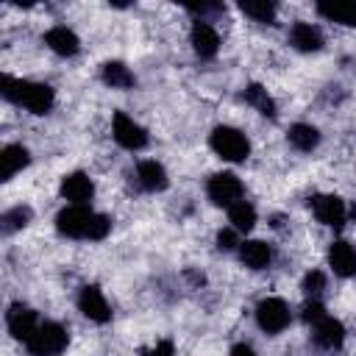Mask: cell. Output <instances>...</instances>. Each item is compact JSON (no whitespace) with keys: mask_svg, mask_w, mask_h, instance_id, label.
<instances>
[{"mask_svg":"<svg viewBox=\"0 0 356 356\" xmlns=\"http://www.w3.org/2000/svg\"><path fill=\"white\" fill-rule=\"evenodd\" d=\"M56 231L70 239H92L100 242L111 231V220L86 206H67L56 214Z\"/></svg>","mask_w":356,"mask_h":356,"instance_id":"cell-1","label":"cell"},{"mask_svg":"<svg viewBox=\"0 0 356 356\" xmlns=\"http://www.w3.org/2000/svg\"><path fill=\"white\" fill-rule=\"evenodd\" d=\"M0 95L8 100V103H17V106H25L28 111L33 114H47L56 103V92L47 86V83H33V81H19V78H11V75H3L0 78Z\"/></svg>","mask_w":356,"mask_h":356,"instance_id":"cell-2","label":"cell"},{"mask_svg":"<svg viewBox=\"0 0 356 356\" xmlns=\"http://www.w3.org/2000/svg\"><path fill=\"white\" fill-rule=\"evenodd\" d=\"M303 320L312 325V334H314V342L325 350H339L342 342H345V325L339 320H334L325 306L320 300H312L303 306Z\"/></svg>","mask_w":356,"mask_h":356,"instance_id":"cell-3","label":"cell"},{"mask_svg":"<svg viewBox=\"0 0 356 356\" xmlns=\"http://www.w3.org/2000/svg\"><path fill=\"white\" fill-rule=\"evenodd\" d=\"M70 342V334L61 323H53V320H44L39 323V328L33 331V337L25 342L28 353L31 356H61L64 348Z\"/></svg>","mask_w":356,"mask_h":356,"instance_id":"cell-4","label":"cell"},{"mask_svg":"<svg viewBox=\"0 0 356 356\" xmlns=\"http://www.w3.org/2000/svg\"><path fill=\"white\" fill-rule=\"evenodd\" d=\"M209 145L211 150L225 159V161H245L250 156V142L242 131L231 128V125H217L211 134H209Z\"/></svg>","mask_w":356,"mask_h":356,"instance_id":"cell-5","label":"cell"},{"mask_svg":"<svg viewBox=\"0 0 356 356\" xmlns=\"http://www.w3.org/2000/svg\"><path fill=\"white\" fill-rule=\"evenodd\" d=\"M242 181L234 175V172H214L206 184V195L214 206H234L242 200Z\"/></svg>","mask_w":356,"mask_h":356,"instance_id":"cell-6","label":"cell"},{"mask_svg":"<svg viewBox=\"0 0 356 356\" xmlns=\"http://www.w3.org/2000/svg\"><path fill=\"white\" fill-rule=\"evenodd\" d=\"M292 314H289V306L281 300V298H264L259 306H256V323L261 331L267 334H281L286 325H289Z\"/></svg>","mask_w":356,"mask_h":356,"instance_id":"cell-7","label":"cell"},{"mask_svg":"<svg viewBox=\"0 0 356 356\" xmlns=\"http://www.w3.org/2000/svg\"><path fill=\"white\" fill-rule=\"evenodd\" d=\"M6 325H8V334L14 339L28 342L33 337V331L39 328V314L25 303H11L6 312Z\"/></svg>","mask_w":356,"mask_h":356,"instance_id":"cell-8","label":"cell"},{"mask_svg":"<svg viewBox=\"0 0 356 356\" xmlns=\"http://www.w3.org/2000/svg\"><path fill=\"white\" fill-rule=\"evenodd\" d=\"M111 128H114V139L117 145H122L125 150H142L147 145V131L134 122L125 111H117L114 120H111Z\"/></svg>","mask_w":356,"mask_h":356,"instance_id":"cell-9","label":"cell"},{"mask_svg":"<svg viewBox=\"0 0 356 356\" xmlns=\"http://www.w3.org/2000/svg\"><path fill=\"white\" fill-rule=\"evenodd\" d=\"M78 309H81V314L83 317H89L92 323H108L111 320V306H108V300L103 298V292L95 286V284H86V286H81V292H78Z\"/></svg>","mask_w":356,"mask_h":356,"instance_id":"cell-10","label":"cell"},{"mask_svg":"<svg viewBox=\"0 0 356 356\" xmlns=\"http://www.w3.org/2000/svg\"><path fill=\"white\" fill-rule=\"evenodd\" d=\"M312 211H314L317 222H323L328 228H342L345 225V217H348L345 200L337 197V195H317L312 200Z\"/></svg>","mask_w":356,"mask_h":356,"instance_id":"cell-11","label":"cell"},{"mask_svg":"<svg viewBox=\"0 0 356 356\" xmlns=\"http://www.w3.org/2000/svg\"><path fill=\"white\" fill-rule=\"evenodd\" d=\"M95 195V184L86 172H70L61 178V197L70 200L72 206H86Z\"/></svg>","mask_w":356,"mask_h":356,"instance_id":"cell-12","label":"cell"},{"mask_svg":"<svg viewBox=\"0 0 356 356\" xmlns=\"http://www.w3.org/2000/svg\"><path fill=\"white\" fill-rule=\"evenodd\" d=\"M189 42H192V50L200 58H214L217 50H220V36L206 19H195V25L189 31Z\"/></svg>","mask_w":356,"mask_h":356,"instance_id":"cell-13","label":"cell"},{"mask_svg":"<svg viewBox=\"0 0 356 356\" xmlns=\"http://www.w3.org/2000/svg\"><path fill=\"white\" fill-rule=\"evenodd\" d=\"M328 264L339 278H353L356 275V248L345 239L331 242L328 248Z\"/></svg>","mask_w":356,"mask_h":356,"instance_id":"cell-14","label":"cell"},{"mask_svg":"<svg viewBox=\"0 0 356 356\" xmlns=\"http://www.w3.org/2000/svg\"><path fill=\"white\" fill-rule=\"evenodd\" d=\"M44 44L56 53V56H75L81 50V39L67 28V25H53L47 33H44Z\"/></svg>","mask_w":356,"mask_h":356,"instance_id":"cell-15","label":"cell"},{"mask_svg":"<svg viewBox=\"0 0 356 356\" xmlns=\"http://www.w3.org/2000/svg\"><path fill=\"white\" fill-rule=\"evenodd\" d=\"M289 42L295 50L300 53H317L323 47V33L320 28H314L312 22H295L289 28Z\"/></svg>","mask_w":356,"mask_h":356,"instance_id":"cell-16","label":"cell"},{"mask_svg":"<svg viewBox=\"0 0 356 356\" xmlns=\"http://www.w3.org/2000/svg\"><path fill=\"white\" fill-rule=\"evenodd\" d=\"M136 181H139V186L147 189V192H161V189H167V184H170L167 170H164L159 161H153V159H145V161L136 164Z\"/></svg>","mask_w":356,"mask_h":356,"instance_id":"cell-17","label":"cell"},{"mask_svg":"<svg viewBox=\"0 0 356 356\" xmlns=\"http://www.w3.org/2000/svg\"><path fill=\"white\" fill-rule=\"evenodd\" d=\"M317 14L325 17L328 22H339V25L356 28V3H353V0H328V3H317Z\"/></svg>","mask_w":356,"mask_h":356,"instance_id":"cell-18","label":"cell"},{"mask_svg":"<svg viewBox=\"0 0 356 356\" xmlns=\"http://www.w3.org/2000/svg\"><path fill=\"white\" fill-rule=\"evenodd\" d=\"M28 164H31V153L22 145H6L3 153H0V178L3 181H11Z\"/></svg>","mask_w":356,"mask_h":356,"instance_id":"cell-19","label":"cell"},{"mask_svg":"<svg viewBox=\"0 0 356 356\" xmlns=\"http://www.w3.org/2000/svg\"><path fill=\"white\" fill-rule=\"evenodd\" d=\"M239 259H242V264L250 267V270H264V267L270 264V259H273V250H270V245L261 242V239H248V242L239 245Z\"/></svg>","mask_w":356,"mask_h":356,"instance_id":"cell-20","label":"cell"},{"mask_svg":"<svg viewBox=\"0 0 356 356\" xmlns=\"http://www.w3.org/2000/svg\"><path fill=\"white\" fill-rule=\"evenodd\" d=\"M286 139H289V145H292L295 150L312 153V150L320 145V131H317L314 125H309V122H295V125L286 131Z\"/></svg>","mask_w":356,"mask_h":356,"instance_id":"cell-21","label":"cell"},{"mask_svg":"<svg viewBox=\"0 0 356 356\" xmlns=\"http://www.w3.org/2000/svg\"><path fill=\"white\" fill-rule=\"evenodd\" d=\"M100 78H103V83L111 86V89H131V86L136 83L134 72H131L122 61H106V64L100 67Z\"/></svg>","mask_w":356,"mask_h":356,"instance_id":"cell-22","label":"cell"},{"mask_svg":"<svg viewBox=\"0 0 356 356\" xmlns=\"http://www.w3.org/2000/svg\"><path fill=\"white\" fill-rule=\"evenodd\" d=\"M242 97H245V103L253 106L261 117H275V100L267 95V89H264L261 83H250V86H245Z\"/></svg>","mask_w":356,"mask_h":356,"instance_id":"cell-23","label":"cell"},{"mask_svg":"<svg viewBox=\"0 0 356 356\" xmlns=\"http://www.w3.org/2000/svg\"><path fill=\"white\" fill-rule=\"evenodd\" d=\"M228 222H231V228H236V231H250V228L256 225V209H253L248 200H239V203H234V206L228 209Z\"/></svg>","mask_w":356,"mask_h":356,"instance_id":"cell-24","label":"cell"},{"mask_svg":"<svg viewBox=\"0 0 356 356\" xmlns=\"http://www.w3.org/2000/svg\"><path fill=\"white\" fill-rule=\"evenodd\" d=\"M31 217H33V211H31L28 206H14V209L3 211V217H0V222H3V234H14V231L25 228V225L31 222Z\"/></svg>","mask_w":356,"mask_h":356,"instance_id":"cell-25","label":"cell"},{"mask_svg":"<svg viewBox=\"0 0 356 356\" xmlns=\"http://www.w3.org/2000/svg\"><path fill=\"white\" fill-rule=\"evenodd\" d=\"M239 11L256 22H273L275 19V6L267 3V0H248V3H239Z\"/></svg>","mask_w":356,"mask_h":356,"instance_id":"cell-26","label":"cell"},{"mask_svg":"<svg viewBox=\"0 0 356 356\" xmlns=\"http://www.w3.org/2000/svg\"><path fill=\"white\" fill-rule=\"evenodd\" d=\"M323 289H325V275H323L320 270L306 273V278H303V292H306V298L317 300V295H323Z\"/></svg>","mask_w":356,"mask_h":356,"instance_id":"cell-27","label":"cell"},{"mask_svg":"<svg viewBox=\"0 0 356 356\" xmlns=\"http://www.w3.org/2000/svg\"><path fill=\"white\" fill-rule=\"evenodd\" d=\"M236 234H239L236 228H222V231L217 234V248H220V250H234L236 245H242Z\"/></svg>","mask_w":356,"mask_h":356,"instance_id":"cell-28","label":"cell"},{"mask_svg":"<svg viewBox=\"0 0 356 356\" xmlns=\"http://www.w3.org/2000/svg\"><path fill=\"white\" fill-rule=\"evenodd\" d=\"M172 353H175V348H172L170 339H161V342H156L153 348L142 350V356H172Z\"/></svg>","mask_w":356,"mask_h":356,"instance_id":"cell-29","label":"cell"},{"mask_svg":"<svg viewBox=\"0 0 356 356\" xmlns=\"http://www.w3.org/2000/svg\"><path fill=\"white\" fill-rule=\"evenodd\" d=\"M186 11H192V14H200V19L206 17V14H217V11H222V6L220 3H200V6H186Z\"/></svg>","mask_w":356,"mask_h":356,"instance_id":"cell-30","label":"cell"},{"mask_svg":"<svg viewBox=\"0 0 356 356\" xmlns=\"http://www.w3.org/2000/svg\"><path fill=\"white\" fill-rule=\"evenodd\" d=\"M231 356H256V350H253L248 342H239V345L231 348Z\"/></svg>","mask_w":356,"mask_h":356,"instance_id":"cell-31","label":"cell"}]
</instances>
